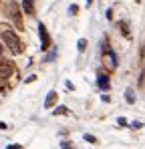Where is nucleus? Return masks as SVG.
Wrapping results in <instances>:
<instances>
[{"label":"nucleus","instance_id":"obj_1","mask_svg":"<svg viewBox=\"0 0 145 149\" xmlns=\"http://www.w3.org/2000/svg\"><path fill=\"white\" fill-rule=\"evenodd\" d=\"M2 42H4V47L10 50V54H22V50H24V47H22V40L12 32V30H2Z\"/></svg>","mask_w":145,"mask_h":149},{"label":"nucleus","instance_id":"obj_17","mask_svg":"<svg viewBox=\"0 0 145 149\" xmlns=\"http://www.w3.org/2000/svg\"><path fill=\"white\" fill-rule=\"evenodd\" d=\"M91 2H93V0H87V4H89V6H91Z\"/></svg>","mask_w":145,"mask_h":149},{"label":"nucleus","instance_id":"obj_5","mask_svg":"<svg viewBox=\"0 0 145 149\" xmlns=\"http://www.w3.org/2000/svg\"><path fill=\"white\" fill-rule=\"evenodd\" d=\"M10 74H12V65H10V63H8L6 58H2V79L6 81V79H8Z\"/></svg>","mask_w":145,"mask_h":149},{"label":"nucleus","instance_id":"obj_10","mask_svg":"<svg viewBox=\"0 0 145 149\" xmlns=\"http://www.w3.org/2000/svg\"><path fill=\"white\" fill-rule=\"evenodd\" d=\"M54 115H71V111H69L67 107H56V111H54Z\"/></svg>","mask_w":145,"mask_h":149},{"label":"nucleus","instance_id":"obj_16","mask_svg":"<svg viewBox=\"0 0 145 149\" xmlns=\"http://www.w3.org/2000/svg\"><path fill=\"white\" fill-rule=\"evenodd\" d=\"M131 127H135V129H141L143 123H139V121H135V123H131Z\"/></svg>","mask_w":145,"mask_h":149},{"label":"nucleus","instance_id":"obj_6","mask_svg":"<svg viewBox=\"0 0 145 149\" xmlns=\"http://www.w3.org/2000/svg\"><path fill=\"white\" fill-rule=\"evenodd\" d=\"M97 83H99V89H103V91H107V89L111 87V81H109V77H107V74H99Z\"/></svg>","mask_w":145,"mask_h":149},{"label":"nucleus","instance_id":"obj_2","mask_svg":"<svg viewBox=\"0 0 145 149\" xmlns=\"http://www.w3.org/2000/svg\"><path fill=\"white\" fill-rule=\"evenodd\" d=\"M4 8L8 10L10 18L14 20V26H16V28H22V20H20V10H18V6H16V2H8V4H6Z\"/></svg>","mask_w":145,"mask_h":149},{"label":"nucleus","instance_id":"obj_11","mask_svg":"<svg viewBox=\"0 0 145 149\" xmlns=\"http://www.w3.org/2000/svg\"><path fill=\"white\" fill-rule=\"evenodd\" d=\"M119 28H121V32H123L127 38H131V34H129V30H127V24H125V22H119Z\"/></svg>","mask_w":145,"mask_h":149},{"label":"nucleus","instance_id":"obj_4","mask_svg":"<svg viewBox=\"0 0 145 149\" xmlns=\"http://www.w3.org/2000/svg\"><path fill=\"white\" fill-rule=\"evenodd\" d=\"M56 99H59V93H56V91H48L47 99H45V109H52L54 103H56Z\"/></svg>","mask_w":145,"mask_h":149},{"label":"nucleus","instance_id":"obj_7","mask_svg":"<svg viewBox=\"0 0 145 149\" xmlns=\"http://www.w3.org/2000/svg\"><path fill=\"white\" fill-rule=\"evenodd\" d=\"M22 8L28 16H34V2L32 0H22Z\"/></svg>","mask_w":145,"mask_h":149},{"label":"nucleus","instance_id":"obj_13","mask_svg":"<svg viewBox=\"0 0 145 149\" xmlns=\"http://www.w3.org/2000/svg\"><path fill=\"white\" fill-rule=\"evenodd\" d=\"M85 141H87V143H99V141H97V137H93V135H89V133L85 135Z\"/></svg>","mask_w":145,"mask_h":149},{"label":"nucleus","instance_id":"obj_8","mask_svg":"<svg viewBox=\"0 0 145 149\" xmlns=\"http://www.w3.org/2000/svg\"><path fill=\"white\" fill-rule=\"evenodd\" d=\"M135 99H137V97H135V91H133V89H127V91H125V101H127L129 105H133Z\"/></svg>","mask_w":145,"mask_h":149},{"label":"nucleus","instance_id":"obj_3","mask_svg":"<svg viewBox=\"0 0 145 149\" xmlns=\"http://www.w3.org/2000/svg\"><path fill=\"white\" fill-rule=\"evenodd\" d=\"M38 36H40V49L43 50H47L48 47H50V34H48V30H47V26L43 24H38Z\"/></svg>","mask_w":145,"mask_h":149},{"label":"nucleus","instance_id":"obj_15","mask_svg":"<svg viewBox=\"0 0 145 149\" xmlns=\"http://www.w3.org/2000/svg\"><path fill=\"white\" fill-rule=\"evenodd\" d=\"M117 123H119L121 127H125V125H127V119H125V117H119V119H117Z\"/></svg>","mask_w":145,"mask_h":149},{"label":"nucleus","instance_id":"obj_9","mask_svg":"<svg viewBox=\"0 0 145 149\" xmlns=\"http://www.w3.org/2000/svg\"><path fill=\"white\" fill-rule=\"evenodd\" d=\"M87 45H89V42H87V38H79V42H77V49L83 52V50L87 49Z\"/></svg>","mask_w":145,"mask_h":149},{"label":"nucleus","instance_id":"obj_12","mask_svg":"<svg viewBox=\"0 0 145 149\" xmlns=\"http://www.w3.org/2000/svg\"><path fill=\"white\" fill-rule=\"evenodd\" d=\"M77 12H79V6H77V4H71V6H69V14H71V16H75Z\"/></svg>","mask_w":145,"mask_h":149},{"label":"nucleus","instance_id":"obj_14","mask_svg":"<svg viewBox=\"0 0 145 149\" xmlns=\"http://www.w3.org/2000/svg\"><path fill=\"white\" fill-rule=\"evenodd\" d=\"M54 56H56V50H50V52L47 54V61H48V63H50V61H54Z\"/></svg>","mask_w":145,"mask_h":149}]
</instances>
